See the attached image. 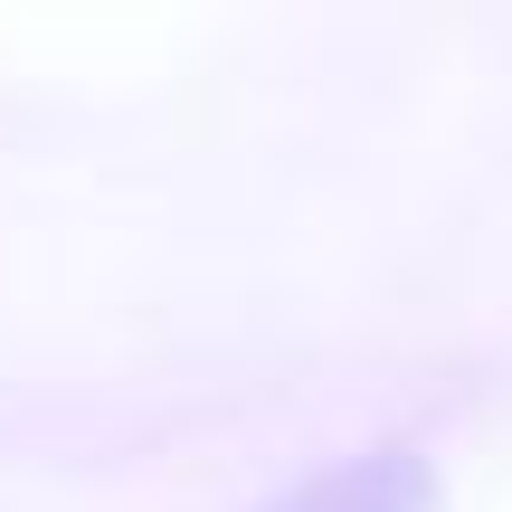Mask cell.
Here are the masks:
<instances>
[{
  "instance_id": "1",
  "label": "cell",
  "mask_w": 512,
  "mask_h": 512,
  "mask_svg": "<svg viewBox=\"0 0 512 512\" xmlns=\"http://www.w3.org/2000/svg\"><path fill=\"white\" fill-rule=\"evenodd\" d=\"M285 512H427V465L408 446H380V456H351L332 475H313Z\"/></svg>"
}]
</instances>
